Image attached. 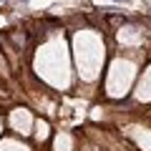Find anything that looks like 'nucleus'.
I'll return each instance as SVG.
<instances>
[{"label":"nucleus","instance_id":"4","mask_svg":"<svg viewBox=\"0 0 151 151\" xmlns=\"http://www.w3.org/2000/svg\"><path fill=\"white\" fill-rule=\"evenodd\" d=\"M20 3H28V0H20Z\"/></svg>","mask_w":151,"mask_h":151},{"label":"nucleus","instance_id":"2","mask_svg":"<svg viewBox=\"0 0 151 151\" xmlns=\"http://www.w3.org/2000/svg\"><path fill=\"white\" fill-rule=\"evenodd\" d=\"M13 40H15L18 48H23V43H25V35H23L20 30H13Z\"/></svg>","mask_w":151,"mask_h":151},{"label":"nucleus","instance_id":"1","mask_svg":"<svg viewBox=\"0 0 151 151\" xmlns=\"http://www.w3.org/2000/svg\"><path fill=\"white\" fill-rule=\"evenodd\" d=\"M106 20L111 23V25H124V23H126V15H111V13H108Z\"/></svg>","mask_w":151,"mask_h":151},{"label":"nucleus","instance_id":"3","mask_svg":"<svg viewBox=\"0 0 151 151\" xmlns=\"http://www.w3.org/2000/svg\"><path fill=\"white\" fill-rule=\"evenodd\" d=\"M116 3H129V0H116Z\"/></svg>","mask_w":151,"mask_h":151}]
</instances>
